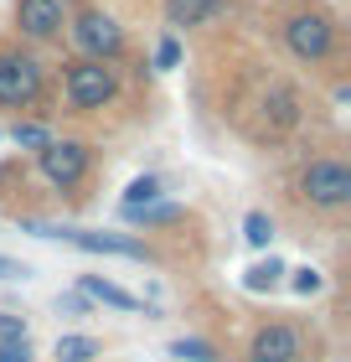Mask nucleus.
<instances>
[{
    "label": "nucleus",
    "instance_id": "1",
    "mask_svg": "<svg viewBox=\"0 0 351 362\" xmlns=\"http://www.w3.org/2000/svg\"><path fill=\"white\" fill-rule=\"evenodd\" d=\"M279 42H284V52H290L295 62L321 68V62H331L341 52V21L321 6V0H299L295 11H284Z\"/></svg>",
    "mask_w": 351,
    "mask_h": 362
},
{
    "label": "nucleus",
    "instance_id": "2",
    "mask_svg": "<svg viewBox=\"0 0 351 362\" xmlns=\"http://www.w3.org/2000/svg\"><path fill=\"white\" fill-rule=\"evenodd\" d=\"M295 197L305 202L310 212H321V218H341L351 207V166L341 156H315L299 166L295 176Z\"/></svg>",
    "mask_w": 351,
    "mask_h": 362
},
{
    "label": "nucleus",
    "instance_id": "3",
    "mask_svg": "<svg viewBox=\"0 0 351 362\" xmlns=\"http://www.w3.org/2000/svg\"><path fill=\"white\" fill-rule=\"evenodd\" d=\"M62 98L73 114H104L119 98V68L98 57H73L62 62Z\"/></svg>",
    "mask_w": 351,
    "mask_h": 362
},
{
    "label": "nucleus",
    "instance_id": "4",
    "mask_svg": "<svg viewBox=\"0 0 351 362\" xmlns=\"http://www.w3.org/2000/svg\"><path fill=\"white\" fill-rule=\"evenodd\" d=\"M47 93V68L42 57L21 42H6L0 47V109H37Z\"/></svg>",
    "mask_w": 351,
    "mask_h": 362
},
{
    "label": "nucleus",
    "instance_id": "5",
    "mask_svg": "<svg viewBox=\"0 0 351 362\" xmlns=\"http://www.w3.org/2000/svg\"><path fill=\"white\" fill-rule=\"evenodd\" d=\"M37 171L52 181L57 192H83L93 176V145L83 140H47L37 145Z\"/></svg>",
    "mask_w": 351,
    "mask_h": 362
},
{
    "label": "nucleus",
    "instance_id": "6",
    "mask_svg": "<svg viewBox=\"0 0 351 362\" xmlns=\"http://www.w3.org/2000/svg\"><path fill=\"white\" fill-rule=\"evenodd\" d=\"M68 37L78 47V57H98V62H119L124 57V26L114 21L109 11H83V16H68Z\"/></svg>",
    "mask_w": 351,
    "mask_h": 362
},
{
    "label": "nucleus",
    "instance_id": "7",
    "mask_svg": "<svg viewBox=\"0 0 351 362\" xmlns=\"http://www.w3.org/2000/svg\"><path fill=\"white\" fill-rule=\"evenodd\" d=\"M42 238H62V243H73V249L83 254H109V259H135V264H145V259H155L150 254V243L145 238H129V233H104V228H37Z\"/></svg>",
    "mask_w": 351,
    "mask_h": 362
},
{
    "label": "nucleus",
    "instance_id": "8",
    "mask_svg": "<svg viewBox=\"0 0 351 362\" xmlns=\"http://www.w3.org/2000/svg\"><path fill=\"white\" fill-rule=\"evenodd\" d=\"M310 357V332L299 321H263L248 341V362H305Z\"/></svg>",
    "mask_w": 351,
    "mask_h": 362
},
{
    "label": "nucleus",
    "instance_id": "9",
    "mask_svg": "<svg viewBox=\"0 0 351 362\" xmlns=\"http://www.w3.org/2000/svg\"><path fill=\"white\" fill-rule=\"evenodd\" d=\"M11 21H16L21 42H37V47L62 42V31H68V0H16Z\"/></svg>",
    "mask_w": 351,
    "mask_h": 362
},
{
    "label": "nucleus",
    "instance_id": "10",
    "mask_svg": "<svg viewBox=\"0 0 351 362\" xmlns=\"http://www.w3.org/2000/svg\"><path fill=\"white\" fill-rule=\"evenodd\" d=\"M78 290L88 295V300H98V305H114V310H145V316H150V305L140 300V295H135V290H124V285H114V279L83 274V279H78Z\"/></svg>",
    "mask_w": 351,
    "mask_h": 362
},
{
    "label": "nucleus",
    "instance_id": "11",
    "mask_svg": "<svg viewBox=\"0 0 351 362\" xmlns=\"http://www.w3.org/2000/svg\"><path fill=\"white\" fill-rule=\"evenodd\" d=\"M227 0H165V21H171L176 31H196V26H207L222 16Z\"/></svg>",
    "mask_w": 351,
    "mask_h": 362
},
{
    "label": "nucleus",
    "instance_id": "12",
    "mask_svg": "<svg viewBox=\"0 0 351 362\" xmlns=\"http://www.w3.org/2000/svg\"><path fill=\"white\" fill-rule=\"evenodd\" d=\"M284 269H290V264H284L279 254H263V259H254V264L243 269V290L248 295H274L284 285Z\"/></svg>",
    "mask_w": 351,
    "mask_h": 362
},
{
    "label": "nucleus",
    "instance_id": "13",
    "mask_svg": "<svg viewBox=\"0 0 351 362\" xmlns=\"http://www.w3.org/2000/svg\"><path fill=\"white\" fill-rule=\"evenodd\" d=\"M98 357H104V341L83 337V332L57 337V347H52V362H98Z\"/></svg>",
    "mask_w": 351,
    "mask_h": 362
},
{
    "label": "nucleus",
    "instance_id": "14",
    "mask_svg": "<svg viewBox=\"0 0 351 362\" xmlns=\"http://www.w3.org/2000/svg\"><path fill=\"white\" fill-rule=\"evenodd\" d=\"M171 357L176 362H222V352H217L212 341H202V337H176L171 341Z\"/></svg>",
    "mask_w": 351,
    "mask_h": 362
},
{
    "label": "nucleus",
    "instance_id": "15",
    "mask_svg": "<svg viewBox=\"0 0 351 362\" xmlns=\"http://www.w3.org/2000/svg\"><path fill=\"white\" fill-rule=\"evenodd\" d=\"M160 197H165V181L160 176H135L119 207H150V202H160Z\"/></svg>",
    "mask_w": 351,
    "mask_h": 362
},
{
    "label": "nucleus",
    "instance_id": "16",
    "mask_svg": "<svg viewBox=\"0 0 351 362\" xmlns=\"http://www.w3.org/2000/svg\"><path fill=\"white\" fill-rule=\"evenodd\" d=\"M243 238H248V249H269V243H274V218H269V212H248V218H243Z\"/></svg>",
    "mask_w": 351,
    "mask_h": 362
},
{
    "label": "nucleus",
    "instance_id": "17",
    "mask_svg": "<svg viewBox=\"0 0 351 362\" xmlns=\"http://www.w3.org/2000/svg\"><path fill=\"white\" fill-rule=\"evenodd\" d=\"M290 279H284V285H290L295 295H321L326 290V274L315 269V264H299V269H284Z\"/></svg>",
    "mask_w": 351,
    "mask_h": 362
},
{
    "label": "nucleus",
    "instance_id": "18",
    "mask_svg": "<svg viewBox=\"0 0 351 362\" xmlns=\"http://www.w3.org/2000/svg\"><path fill=\"white\" fill-rule=\"evenodd\" d=\"M37 352H31V337L26 332H11V337H0V362H31Z\"/></svg>",
    "mask_w": 351,
    "mask_h": 362
},
{
    "label": "nucleus",
    "instance_id": "19",
    "mask_svg": "<svg viewBox=\"0 0 351 362\" xmlns=\"http://www.w3.org/2000/svg\"><path fill=\"white\" fill-rule=\"evenodd\" d=\"M11 140H16V145H26V151H37V145H47L52 135H47V124H37V119H21V124H11Z\"/></svg>",
    "mask_w": 351,
    "mask_h": 362
},
{
    "label": "nucleus",
    "instance_id": "20",
    "mask_svg": "<svg viewBox=\"0 0 351 362\" xmlns=\"http://www.w3.org/2000/svg\"><path fill=\"white\" fill-rule=\"evenodd\" d=\"M155 68H160V73L181 68V42H176V37H160V42H155Z\"/></svg>",
    "mask_w": 351,
    "mask_h": 362
},
{
    "label": "nucleus",
    "instance_id": "21",
    "mask_svg": "<svg viewBox=\"0 0 351 362\" xmlns=\"http://www.w3.org/2000/svg\"><path fill=\"white\" fill-rule=\"evenodd\" d=\"M31 264H21V259H11V254H0V279H26Z\"/></svg>",
    "mask_w": 351,
    "mask_h": 362
},
{
    "label": "nucleus",
    "instance_id": "22",
    "mask_svg": "<svg viewBox=\"0 0 351 362\" xmlns=\"http://www.w3.org/2000/svg\"><path fill=\"white\" fill-rule=\"evenodd\" d=\"M11 332H26V321L11 316V310H0V337H11Z\"/></svg>",
    "mask_w": 351,
    "mask_h": 362
},
{
    "label": "nucleus",
    "instance_id": "23",
    "mask_svg": "<svg viewBox=\"0 0 351 362\" xmlns=\"http://www.w3.org/2000/svg\"><path fill=\"white\" fill-rule=\"evenodd\" d=\"M57 305H62V310H73V316H83V310H88V295H62Z\"/></svg>",
    "mask_w": 351,
    "mask_h": 362
}]
</instances>
